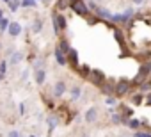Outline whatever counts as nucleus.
<instances>
[{
	"mask_svg": "<svg viewBox=\"0 0 151 137\" xmlns=\"http://www.w3.org/2000/svg\"><path fill=\"white\" fill-rule=\"evenodd\" d=\"M69 7L77 14H80V16H87L89 14V7L86 6L84 0H69Z\"/></svg>",
	"mask_w": 151,
	"mask_h": 137,
	"instance_id": "nucleus-1",
	"label": "nucleus"
},
{
	"mask_svg": "<svg viewBox=\"0 0 151 137\" xmlns=\"http://www.w3.org/2000/svg\"><path fill=\"white\" fill-rule=\"evenodd\" d=\"M130 93V82L128 80H119L116 86H114V94L116 96H124Z\"/></svg>",
	"mask_w": 151,
	"mask_h": 137,
	"instance_id": "nucleus-2",
	"label": "nucleus"
},
{
	"mask_svg": "<svg viewBox=\"0 0 151 137\" xmlns=\"http://www.w3.org/2000/svg\"><path fill=\"white\" fill-rule=\"evenodd\" d=\"M66 29V18L62 16V14H57V13H53V30L59 34L60 30H64Z\"/></svg>",
	"mask_w": 151,
	"mask_h": 137,
	"instance_id": "nucleus-3",
	"label": "nucleus"
},
{
	"mask_svg": "<svg viewBox=\"0 0 151 137\" xmlns=\"http://www.w3.org/2000/svg\"><path fill=\"white\" fill-rule=\"evenodd\" d=\"M89 7H91L98 16H101V18H105V20H110V18H112V13H110L109 9H105V7H98L94 2H91V4H89Z\"/></svg>",
	"mask_w": 151,
	"mask_h": 137,
	"instance_id": "nucleus-4",
	"label": "nucleus"
},
{
	"mask_svg": "<svg viewBox=\"0 0 151 137\" xmlns=\"http://www.w3.org/2000/svg\"><path fill=\"white\" fill-rule=\"evenodd\" d=\"M91 82H94L96 86H101L103 82H105V75L100 71V70H91V73H89V77H87Z\"/></svg>",
	"mask_w": 151,
	"mask_h": 137,
	"instance_id": "nucleus-5",
	"label": "nucleus"
},
{
	"mask_svg": "<svg viewBox=\"0 0 151 137\" xmlns=\"http://www.w3.org/2000/svg\"><path fill=\"white\" fill-rule=\"evenodd\" d=\"M133 14V11L132 9H128V11H124L123 14H112V22H116V23H128V20H130V16Z\"/></svg>",
	"mask_w": 151,
	"mask_h": 137,
	"instance_id": "nucleus-6",
	"label": "nucleus"
},
{
	"mask_svg": "<svg viewBox=\"0 0 151 137\" xmlns=\"http://www.w3.org/2000/svg\"><path fill=\"white\" fill-rule=\"evenodd\" d=\"M20 32H22V25H20L18 22H9L7 34H9L11 37H16V36H20Z\"/></svg>",
	"mask_w": 151,
	"mask_h": 137,
	"instance_id": "nucleus-7",
	"label": "nucleus"
},
{
	"mask_svg": "<svg viewBox=\"0 0 151 137\" xmlns=\"http://www.w3.org/2000/svg\"><path fill=\"white\" fill-rule=\"evenodd\" d=\"M66 93V82L64 80H59V82H55V86H53V96H62Z\"/></svg>",
	"mask_w": 151,
	"mask_h": 137,
	"instance_id": "nucleus-8",
	"label": "nucleus"
},
{
	"mask_svg": "<svg viewBox=\"0 0 151 137\" xmlns=\"http://www.w3.org/2000/svg\"><path fill=\"white\" fill-rule=\"evenodd\" d=\"M96 119H98V109L96 107L87 109V112H86V123H94Z\"/></svg>",
	"mask_w": 151,
	"mask_h": 137,
	"instance_id": "nucleus-9",
	"label": "nucleus"
},
{
	"mask_svg": "<svg viewBox=\"0 0 151 137\" xmlns=\"http://www.w3.org/2000/svg\"><path fill=\"white\" fill-rule=\"evenodd\" d=\"M66 55H68L66 59H68L75 68H78V53H77V50H75V48H69V52H68Z\"/></svg>",
	"mask_w": 151,
	"mask_h": 137,
	"instance_id": "nucleus-10",
	"label": "nucleus"
},
{
	"mask_svg": "<svg viewBox=\"0 0 151 137\" xmlns=\"http://www.w3.org/2000/svg\"><path fill=\"white\" fill-rule=\"evenodd\" d=\"M34 80H36V84H45V80H46V71L43 70V68H39V70H36V73H34Z\"/></svg>",
	"mask_w": 151,
	"mask_h": 137,
	"instance_id": "nucleus-11",
	"label": "nucleus"
},
{
	"mask_svg": "<svg viewBox=\"0 0 151 137\" xmlns=\"http://www.w3.org/2000/svg\"><path fill=\"white\" fill-rule=\"evenodd\" d=\"M100 89H101V93L107 94V96H112V94H114V84H110V82H103V84L100 86Z\"/></svg>",
	"mask_w": 151,
	"mask_h": 137,
	"instance_id": "nucleus-12",
	"label": "nucleus"
},
{
	"mask_svg": "<svg viewBox=\"0 0 151 137\" xmlns=\"http://www.w3.org/2000/svg\"><path fill=\"white\" fill-rule=\"evenodd\" d=\"M55 59H57V62L60 64V66H66L68 64V59H66V55L59 50V48H55Z\"/></svg>",
	"mask_w": 151,
	"mask_h": 137,
	"instance_id": "nucleus-13",
	"label": "nucleus"
},
{
	"mask_svg": "<svg viewBox=\"0 0 151 137\" xmlns=\"http://www.w3.org/2000/svg\"><path fill=\"white\" fill-rule=\"evenodd\" d=\"M22 59H23V55H22L20 52H13V55H11V59H9V64H13V66H14V64H18Z\"/></svg>",
	"mask_w": 151,
	"mask_h": 137,
	"instance_id": "nucleus-14",
	"label": "nucleus"
},
{
	"mask_svg": "<svg viewBox=\"0 0 151 137\" xmlns=\"http://www.w3.org/2000/svg\"><path fill=\"white\" fill-rule=\"evenodd\" d=\"M57 48H59V50H60V52L66 55V53L69 52V48H71V46L68 45V41H66V39H60V43H59V46H57Z\"/></svg>",
	"mask_w": 151,
	"mask_h": 137,
	"instance_id": "nucleus-15",
	"label": "nucleus"
},
{
	"mask_svg": "<svg viewBox=\"0 0 151 137\" xmlns=\"http://www.w3.org/2000/svg\"><path fill=\"white\" fill-rule=\"evenodd\" d=\"M80 94H82V89H80L78 86H75V87L71 89V100H78Z\"/></svg>",
	"mask_w": 151,
	"mask_h": 137,
	"instance_id": "nucleus-16",
	"label": "nucleus"
},
{
	"mask_svg": "<svg viewBox=\"0 0 151 137\" xmlns=\"http://www.w3.org/2000/svg\"><path fill=\"white\" fill-rule=\"evenodd\" d=\"M57 125H59V119H57L55 116H50V118H48V130L52 132V130H53Z\"/></svg>",
	"mask_w": 151,
	"mask_h": 137,
	"instance_id": "nucleus-17",
	"label": "nucleus"
},
{
	"mask_svg": "<svg viewBox=\"0 0 151 137\" xmlns=\"http://www.w3.org/2000/svg\"><path fill=\"white\" fill-rule=\"evenodd\" d=\"M124 123H126L130 128H133V130H137V128L140 126V121H139V119H124Z\"/></svg>",
	"mask_w": 151,
	"mask_h": 137,
	"instance_id": "nucleus-18",
	"label": "nucleus"
},
{
	"mask_svg": "<svg viewBox=\"0 0 151 137\" xmlns=\"http://www.w3.org/2000/svg\"><path fill=\"white\" fill-rule=\"evenodd\" d=\"M68 7H69V0H57V9L64 11V9H68Z\"/></svg>",
	"mask_w": 151,
	"mask_h": 137,
	"instance_id": "nucleus-19",
	"label": "nucleus"
},
{
	"mask_svg": "<svg viewBox=\"0 0 151 137\" xmlns=\"http://www.w3.org/2000/svg\"><path fill=\"white\" fill-rule=\"evenodd\" d=\"M149 71H151V62H144V64H142V68H140V73L147 77V75H149Z\"/></svg>",
	"mask_w": 151,
	"mask_h": 137,
	"instance_id": "nucleus-20",
	"label": "nucleus"
},
{
	"mask_svg": "<svg viewBox=\"0 0 151 137\" xmlns=\"http://www.w3.org/2000/svg\"><path fill=\"white\" fill-rule=\"evenodd\" d=\"M22 7H34L36 6V0H22Z\"/></svg>",
	"mask_w": 151,
	"mask_h": 137,
	"instance_id": "nucleus-21",
	"label": "nucleus"
},
{
	"mask_svg": "<svg viewBox=\"0 0 151 137\" xmlns=\"http://www.w3.org/2000/svg\"><path fill=\"white\" fill-rule=\"evenodd\" d=\"M7 27H9V20L7 18H2V20H0V30H7Z\"/></svg>",
	"mask_w": 151,
	"mask_h": 137,
	"instance_id": "nucleus-22",
	"label": "nucleus"
},
{
	"mask_svg": "<svg viewBox=\"0 0 151 137\" xmlns=\"http://www.w3.org/2000/svg\"><path fill=\"white\" fill-rule=\"evenodd\" d=\"M41 27H43L41 20H36V22L32 23V30H34V32H39V30H41Z\"/></svg>",
	"mask_w": 151,
	"mask_h": 137,
	"instance_id": "nucleus-23",
	"label": "nucleus"
},
{
	"mask_svg": "<svg viewBox=\"0 0 151 137\" xmlns=\"http://www.w3.org/2000/svg\"><path fill=\"white\" fill-rule=\"evenodd\" d=\"M114 36H116V39H117L121 45L124 43V39H123V32H121V30H117V29H116V30H114Z\"/></svg>",
	"mask_w": 151,
	"mask_h": 137,
	"instance_id": "nucleus-24",
	"label": "nucleus"
},
{
	"mask_svg": "<svg viewBox=\"0 0 151 137\" xmlns=\"http://www.w3.org/2000/svg\"><path fill=\"white\" fill-rule=\"evenodd\" d=\"M6 70H7V61H2L0 62V75H6Z\"/></svg>",
	"mask_w": 151,
	"mask_h": 137,
	"instance_id": "nucleus-25",
	"label": "nucleus"
},
{
	"mask_svg": "<svg viewBox=\"0 0 151 137\" xmlns=\"http://www.w3.org/2000/svg\"><path fill=\"white\" fill-rule=\"evenodd\" d=\"M112 123H114V125H119V123H121V116H119V114H114V116H112Z\"/></svg>",
	"mask_w": 151,
	"mask_h": 137,
	"instance_id": "nucleus-26",
	"label": "nucleus"
},
{
	"mask_svg": "<svg viewBox=\"0 0 151 137\" xmlns=\"http://www.w3.org/2000/svg\"><path fill=\"white\" fill-rule=\"evenodd\" d=\"M133 137H151V135H149V133H146V132H137Z\"/></svg>",
	"mask_w": 151,
	"mask_h": 137,
	"instance_id": "nucleus-27",
	"label": "nucleus"
},
{
	"mask_svg": "<svg viewBox=\"0 0 151 137\" xmlns=\"http://www.w3.org/2000/svg\"><path fill=\"white\" fill-rule=\"evenodd\" d=\"M18 6H20L18 0H16V2H11V11H16V9H18Z\"/></svg>",
	"mask_w": 151,
	"mask_h": 137,
	"instance_id": "nucleus-28",
	"label": "nucleus"
},
{
	"mask_svg": "<svg viewBox=\"0 0 151 137\" xmlns=\"http://www.w3.org/2000/svg\"><path fill=\"white\" fill-rule=\"evenodd\" d=\"M107 103H109V105H116V98H114V96H109V98H107Z\"/></svg>",
	"mask_w": 151,
	"mask_h": 137,
	"instance_id": "nucleus-29",
	"label": "nucleus"
},
{
	"mask_svg": "<svg viewBox=\"0 0 151 137\" xmlns=\"http://www.w3.org/2000/svg\"><path fill=\"white\" fill-rule=\"evenodd\" d=\"M18 107H20V109H18V110H20V114H25V103H20Z\"/></svg>",
	"mask_w": 151,
	"mask_h": 137,
	"instance_id": "nucleus-30",
	"label": "nucleus"
},
{
	"mask_svg": "<svg viewBox=\"0 0 151 137\" xmlns=\"http://www.w3.org/2000/svg\"><path fill=\"white\" fill-rule=\"evenodd\" d=\"M140 102H142V96H135L133 98V103H140Z\"/></svg>",
	"mask_w": 151,
	"mask_h": 137,
	"instance_id": "nucleus-31",
	"label": "nucleus"
},
{
	"mask_svg": "<svg viewBox=\"0 0 151 137\" xmlns=\"http://www.w3.org/2000/svg\"><path fill=\"white\" fill-rule=\"evenodd\" d=\"M9 137H20V133L18 132H9Z\"/></svg>",
	"mask_w": 151,
	"mask_h": 137,
	"instance_id": "nucleus-32",
	"label": "nucleus"
},
{
	"mask_svg": "<svg viewBox=\"0 0 151 137\" xmlns=\"http://www.w3.org/2000/svg\"><path fill=\"white\" fill-rule=\"evenodd\" d=\"M133 4H142V0H132Z\"/></svg>",
	"mask_w": 151,
	"mask_h": 137,
	"instance_id": "nucleus-33",
	"label": "nucleus"
},
{
	"mask_svg": "<svg viewBox=\"0 0 151 137\" xmlns=\"http://www.w3.org/2000/svg\"><path fill=\"white\" fill-rule=\"evenodd\" d=\"M147 103H151V94H149V96H147Z\"/></svg>",
	"mask_w": 151,
	"mask_h": 137,
	"instance_id": "nucleus-34",
	"label": "nucleus"
},
{
	"mask_svg": "<svg viewBox=\"0 0 151 137\" xmlns=\"http://www.w3.org/2000/svg\"><path fill=\"white\" fill-rule=\"evenodd\" d=\"M2 18H4V16H2V13H0V20H2Z\"/></svg>",
	"mask_w": 151,
	"mask_h": 137,
	"instance_id": "nucleus-35",
	"label": "nucleus"
},
{
	"mask_svg": "<svg viewBox=\"0 0 151 137\" xmlns=\"http://www.w3.org/2000/svg\"><path fill=\"white\" fill-rule=\"evenodd\" d=\"M4 2H7V4H9V2H11V0H4Z\"/></svg>",
	"mask_w": 151,
	"mask_h": 137,
	"instance_id": "nucleus-36",
	"label": "nucleus"
},
{
	"mask_svg": "<svg viewBox=\"0 0 151 137\" xmlns=\"http://www.w3.org/2000/svg\"><path fill=\"white\" fill-rule=\"evenodd\" d=\"M2 79H4V75H0V80H2Z\"/></svg>",
	"mask_w": 151,
	"mask_h": 137,
	"instance_id": "nucleus-37",
	"label": "nucleus"
}]
</instances>
